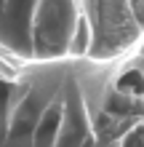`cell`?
<instances>
[{
	"label": "cell",
	"mask_w": 144,
	"mask_h": 147,
	"mask_svg": "<svg viewBox=\"0 0 144 147\" xmlns=\"http://www.w3.org/2000/svg\"><path fill=\"white\" fill-rule=\"evenodd\" d=\"M117 62L38 59L0 80V147H94Z\"/></svg>",
	"instance_id": "cell-1"
}]
</instances>
